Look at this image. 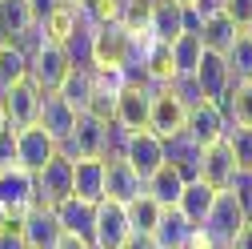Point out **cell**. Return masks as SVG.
Instances as JSON below:
<instances>
[{
	"instance_id": "4dcf8cb0",
	"label": "cell",
	"mask_w": 252,
	"mask_h": 249,
	"mask_svg": "<svg viewBox=\"0 0 252 249\" xmlns=\"http://www.w3.org/2000/svg\"><path fill=\"white\" fill-rule=\"evenodd\" d=\"M124 213H128V225H132V233L152 237V229H156V217H160V205H156L148 193H140L136 201H128V205H124Z\"/></svg>"
},
{
	"instance_id": "cb8c5ba5",
	"label": "cell",
	"mask_w": 252,
	"mask_h": 249,
	"mask_svg": "<svg viewBox=\"0 0 252 249\" xmlns=\"http://www.w3.org/2000/svg\"><path fill=\"white\" fill-rule=\"evenodd\" d=\"M196 225L188 221V217L176 209V205H168V209H160V217H156V229H152V241L160 245V249H180L184 241H188V233H192Z\"/></svg>"
},
{
	"instance_id": "ffe728a7",
	"label": "cell",
	"mask_w": 252,
	"mask_h": 249,
	"mask_svg": "<svg viewBox=\"0 0 252 249\" xmlns=\"http://www.w3.org/2000/svg\"><path fill=\"white\" fill-rule=\"evenodd\" d=\"M72 197H84L92 205L104 197V161L100 157L72 161Z\"/></svg>"
},
{
	"instance_id": "d4e9b609",
	"label": "cell",
	"mask_w": 252,
	"mask_h": 249,
	"mask_svg": "<svg viewBox=\"0 0 252 249\" xmlns=\"http://www.w3.org/2000/svg\"><path fill=\"white\" fill-rule=\"evenodd\" d=\"M212 201H216V189L208 181H200V177H192V181H184V193H180V201H176V209L192 221L196 229H200V221L208 217V209H212Z\"/></svg>"
},
{
	"instance_id": "b9f144b4",
	"label": "cell",
	"mask_w": 252,
	"mask_h": 249,
	"mask_svg": "<svg viewBox=\"0 0 252 249\" xmlns=\"http://www.w3.org/2000/svg\"><path fill=\"white\" fill-rule=\"evenodd\" d=\"M244 213H248V221H252V197H248V205H244Z\"/></svg>"
},
{
	"instance_id": "4fadbf2b",
	"label": "cell",
	"mask_w": 252,
	"mask_h": 249,
	"mask_svg": "<svg viewBox=\"0 0 252 249\" xmlns=\"http://www.w3.org/2000/svg\"><path fill=\"white\" fill-rule=\"evenodd\" d=\"M184 117H188V105L176 97V92L168 88V84H160L152 92V109H148V129L156 133V137H172V133H180L184 129Z\"/></svg>"
},
{
	"instance_id": "4316f807",
	"label": "cell",
	"mask_w": 252,
	"mask_h": 249,
	"mask_svg": "<svg viewBox=\"0 0 252 249\" xmlns=\"http://www.w3.org/2000/svg\"><path fill=\"white\" fill-rule=\"evenodd\" d=\"M204 56V44L196 33H180L176 41H168V60H172V73L176 77H192V69L200 65Z\"/></svg>"
},
{
	"instance_id": "9c48e42d",
	"label": "cell",
	"mask_w": 252,
	"mask_h": 249,
	"mask_svg": "<svg viewBox=\"0 0 252 249\" xmlns=\"http://www.w3.org/2000/svg\"><path fill=\"white\" fill-rule=\"evenodd\" d=\"M12 141H16V165L28 169V173H36L44 161H52L56 153H60V145L40 129L36 121L24 124V129H12Z\"/></svg>"
},
{
	"instance_id": "836d02e7",
	"label": "cell",
	"mask_w": 252,
	"mask_h": 249,
	"mask_svg": "<svg viewBox=\"0 0 252 249\" xmlns=\"http://www.w3.org/2000/svg\"><path fill=\"white\" fill-rule=\"evenodd\" d=\"M220 12H224L240 33H252V0H224V8H220Z\"/></svg>"
},
{
	"instance_id": "484cf974",
	"label": "cell",
	"mask_w": 252,
	"mask_h": 249,
	"mask_svg": "<svg viewBox=\"0 0 252 249\" xmlns=\"http://www.w3.org/2000/svg\"><path fill=\"white\" fill-rule=\"evenodd\" d=\"M196 37H200V44H204L208 52H228L232 41L240 37V28H236L224 12H208V16L200 20V33H196Z\"/></svg>"
},
{
	"instance_id": "277c9868",
	"label": "cell",
	"mask_w": 252,
	"mask_h": 249,
	"mask_svg": "<svg viewBox=\"0 0 252 249\" xmlns=\"http://www.w3.org/2000/svg\"><path fill=\"white\" fill-rule=\"evenodd\" d=\"M32 205H36L32 173L20 169V165L0 169V221H20Z\"/></svg>"
},
{
	"instance_id": "9a60e30c",
	"label": "cell",
	"mask_w": 252,
	"mask_h": 249,
	"mask_svg": "<svg viewBox=\"0 0 252 249\" xmlns=\"http://www.w3.org/2000/svg\"><path fill=\"white\" fill-rule=\"evenodd\" d=\"M4 101V117H8V129H24V124L36 121V105H40V88L32 81H16L0 92Z\"/></svg>"
},
{
	"instance_id": "8992f818",
	"label": "cell",
	"mask_w": 252,
	"mask_h": 249,
	"mask_svg": "<svg viewBox=\"0 0 252 249\" xmlns=\"http://www.w3.org/2000/svg\"><path fill=\"white\" fill-rule=\"evenodd\" d=\"M32 185H36V205H60L64 197H72V157L56 153L32 173Z\"/></svg>"
},
{
	"instance_id": "603a6c76",
	"label": "cell",
	"mask_w": 252,
	"mask_h": 249,
	"mask_svg": "<svg viewBox=\"0 0 252 249\" xmlns=\"http://www.w3.org/2000/svg\"><path fill=\"white\" fill-rule=\"evenodd\" d=\"M144 193L156 201V205H160V209H168V205H176L180 201V193H184V173L176 169V165H160V169H156L148 181H144Z\"/></svg>"
},
{
	"instance_id": "d590c367",
	"label": "cell",
	"mask_w": 252,
	"mask_h": 249,
	"mask_svg": "<svg viewBox=\"0 0 252 249\" xmlns=\"http://www.w3.org/2000/svg\"><path fill=\"white\" fill-rule=\"evenodd\" d=\"M8 165H16V141H12V129L0 133V169H8Z\"/></svg>"
},
{
	"instance_id": "d6986e66",
	"label": "cell",
	"mask_w": 252,
	"mask_h": 249,
	"mask_svg": "<svg viewBox=\"0 0 252 249\" xmlns=\"http://www.w3.org/2000/svg\"><path fill=\"white\" fill-rule=\"evenodd\" d=\"M56 209V221H60V229L64 233H72V237H92V217H96V205L92 201H84V197H64L60 205H52Z\"/></svg>"
},
{
	"instance_id": "7a4b0ae2",
	"label": "cell",
	"mask_w": 252,
	"mask_h": 249,
	"mask_svg": "<svg viewBox=\"0 0 252 249\" xmlns=\"http://www.w3.org/2000/svg\"><path fill=\"white\" fill-rule=\"evenodd\" d=\"M244 221H248V213H244L240 197H236L232 189H216V201H212L208 217L200 221V229H204V237H208L216 249H228Z\"/></svg>"
},
{
	"instance_id": "2e32d148",
	"label": "cell",
	"mask_w": 252,
	"mask_h": 249,
	"mask_svg": "<svg viewBox=\"0 0 252 249\" xmlns=\"http://www.w3.org/2000/svg\"><path fill=\"white\" fill-rule=\"evenodd\" d=\"M36 124L60 145L68 133H72V124H76V109H68V101L60 97V92H40V105H36Z\"/></svg>"
},
{
	"instance_id": "44dd1931",
	"label": "cell",
	"mask_w": 252,
	"mask_h": 249,
	"mask_svg": "<svg viewBox=\"0 0 252 249\" xmlns=\"http://www.w3.org/2000/svg\"><path fill=\"white\" fill-rule=\"evenodd\" d=\"M148 33L164 44L184 33V4L180 0H156L152 12H148Z\"/></svg>"
},
{
	"instance_id": "ac0fdd59",
	"label": "cell",
	"mask_w": 252,
	"mask_h": 249,
	"mask_svg": "<svg viewBox=\"0 0 252 249\" xmlns=\"http://www.w3.org/2000/svg\"><path fill=\"white\" fill-rule=\"evenodd\" d=\"M232 173H236V157H232L228 141H216V145L200 149V181H208L212 189H228Z\"/></svg>"
},
{
	"instance_id": "e575fe53",
	"label": "cell",
	"mask_w": 252,
	"mask_h": 249,
	"mask_svg": "<svg viewBox=\"0 0 252 249\" xmlns=\"http://www.w3.org/2000/svg\"><path fill=\"white\" fill-rule=\"evenodd\" d=\"M0 249H28L16 221H0Z\"/></svg>"
},
{
	"instance_id": "ba28073f",
	"label": "cell",
	"mask_w": 252,
	"mask_h": 249,
	"mask_svg": "<svg viewBox=\"0 0 252 249\" xmlns=\"http://www.w3.org/2000/svg\"><path fill=\"white\" fill-rule=\"evenodd\" d=\"M232 69H228V60H224V52H208L204 48V56H200V65L192 69V84H196V92H200V101H224L228 97V88H232Z\"/></svg>"
},
{
	"instance_id": "60d3db41",
	"label": "cell",
	"mask_w": 252,
	"mask_h": 249,
	"mask_svg": "<svg viewBox=\"0 0 252 249\" xmlns=\"http://www.w3.org/2000/svg\"><path fill=\"white\" fill-rule=\"evenodd\" d=\"M0 133H8V117H4V101H0Z\"/></svg>"
},
{
	"instance_id": "83f0119b",
	"label": "cell",
	"mask_w": 252,
	"mask_h": 249,
	"mask_svg": "<svg viewBox=\"0 0 252 249\" xmlns=\"http://www.w3.org/2000/svg\"><path fill=\"white\" fill-rule=\"evenodd\" d=\"M60 97L68 101L76 113H92V69H68V77L60 81Z\"/></svg>"
},
{
	"instance_id": "7402d4cb",
	"label": "cell",
	"mask_w": 252,
	"mask_h": 249,
	"mask_svg": "<svg viewBox=\"0 0 252 249\" xmlns=\"http://www.w3.org/2000/svg\"><path fill=\"white\" fill-rule=\"evenodd\" d=\"M164 161L176 165V169L184 173V181H192V177H200V145L180 129V133H172V137L164 141Z\"/></svg>"
},
{
	"instance_id": "f1b7e54d",
	"label": "cell",
	"mask_w": 252,
	"mask_h": 249,
	"mask_svg": "<svg viewBox=\"0 0 252 249\" xmlns=\"http://www.w3.org/2000/svg\"><path fill=\"white\" fill-rule=\"evenodd\" d=\"M228 124H240V129H252V81H232L228 97L220 101Z\"/></svg>"
},
{
	"instance_id": "74e56055",
	"label": "cell",
	"mask_w": 252,
	"mask_h": 249,
	"mask_svg": "<svg viewBox=\"0 0 252 249\" xmlns=\"http://www.w3.org/2000/svg\"><path fill=\"white\" fill-rule=\"evenodd\" d=\"M228 249H252V221H244V225H240V233L232 237V245H228Z\"/></svg>"
},
{
	"instance_id": "5bb4252c",
	"label": "cell",
	"mask_w": 252,
	"mask_h": 249,
	"mask_svg": "<svg viewBox=\"0 0 252 249\" xmlns=\"http://www.w3.org/2000/svg\"><path fill=\"white\" fill-rule=\"evenodd\" d=\"M144 193V181L140 173L124 161V157H108L104 161V197L100 201H116V205H128Z\"/></svg>"
},
{
	"instance_id": "3957f363",
	"label": "cell",
	"mask_w": 252,
	"mask_h": 249,
	"mask_svg": "<svg viewBox=\"0 0 252 249\" xmlns=\"http://www.w3.org/2000/svg\"><path fill=\"white\" fill-rule=\"evenodd\" d=\"M152 92L156 84H148L144 77L128 81L120 92H116V101H112V124H120L124 133H136V129H148V109H152Z\"/></svg>"
},
{
	"instance_id": "e0dca14e",
	"label": "cell",
	"mask_w": 252,
	"mask_h": 249,
	"mask_svg": "<svg viewBox=\"0 0 252 249\" xmlns=\"http://www.w3.org/2000/svg\"><path fill=\"white\" fill-rule=\"evenodd\" d=\"M28 33H36L32 0H0V41L24 44Z\"/></svg>"
},
{
	"instance_id": "f546056e",
	"label": "cell",
	"mask_w": 252,
	"mask_h": 249,
	"mask_svg": "<svg viewBox=\"0 0 252 249\" xmlns=\"http://www.w3.org/2000/svg\"><path fill=\"white\" fill-rule=\"evenodd\" d=\"M16 81H28V48L12 44V41H0V92Z\"/></svg>"
},
{
	"instance_id": "8d00e7d4",
	"label": "cell",
	"mask_w": 252,
	"mask_h": 249,
	"mask_svg": "<svg viewBox=\"0 0 252 249\" xmlns=\"http://www.w3.org/2000/svg\"><path fill=\"white\" fill-rule=\"evenodd\" d=\"M180 249H216V245L204 237V229H192V233H188V241H184Z\"/></svg>"
},
{
	"instance_id": "5b68a950",
	"label": "cell",
	"mask_w": 252,
	"mask_h": 249,
	"mask_svg": "<svg viewBox=\"0 0 252 249\" xmlns=\"http://www.w3.org/2000/svg\"><path fill=\"white\" fill-rule=\"evenodd\" d=\"M104 129H108L104 117H96V113H76L72 133L60 141V153H64V157H72V161L100 157V153H104Z\"/></svg>"
},
{
	"instance_id": "ab89813d",
	"label": "cell",
	"mask_w": 252,
	"mask_h": 249,
	"mask_svg": "<svg viewBox=\"0 0 252 249\" xmlns=\"http://www.w3.org/2000/svg\"><path fill=\"white\" fill-rule=\"evenodd\" d=\"M56 249H92V241H84V237H72V233H64Z\"/></svg>"
},
{
	"instance_id": "6da1fadb",
	"label": "cell",
	"mask_w": 252,
	"mask_h": 249,
	"mask_svg": "<svg viewBox=\"0 0 252 249\" xmlns=\"http://www.w3.org/2000/svg\"><path fill=\"white\" fill-rule=\"evenodd\" d=\"M68 56H64V48H60V41H52V37H44L40 28H36V44L28 48V81H32L40 92H56L60 88V81L68 77Z\"/></svg>"
},
{
	"instance_id": "7c38bea8",
	"label": "cell",
	"mask_w": 252,
	"mask_h": 249,
	"mask_svg": "<svg viewBox=\"0 0 252 249\" xmlns=\"http://www.w3.org/2000/svg\"><path fill=\"white\" fill-rule=\"evenodd\" d=\"M184 133L192 137L200 149L204 145H216V141H224V133H228V117H224V109H220L216 101H200V105L188 109Z\"/></svg>"
},
{
	"instance_id": "52a82bcc",
	"label": "cell",
	"mask_w": 252,
	"mask_h": 249,
	"mask_svg": "<svg viewBox=\"0 0 252 249\" xmlns=\"http://www.w3.org/2000/svg\"><path fill=\"white\" fill-rule=\"evenodd\" d=\"M132 237L128 213L116 201H96V217H92V249H120L124 241Z\"/></svg>"
},
{
	"instance_id": "8fae6325",
	"label": "cell",
	"mask_w": 252,
	"mask_h": 249,
	"mask_svg": "<svg viewBox=\"0 0 252 249\" xmlns=\"http://www.w3.org/2000/svg\"><path fill=\"white\" fill-rule=\"evenodd\" d=\"M16 225H20V237H24L28 249H56L60 237H64V229H60L52 205H32Z\"/></svg>"
},
{
	"instance_id": "30bf717a",
	"label": "cell",
	"mask_w": 252,
	"mask_h": 249,
	"mask_svg": "<svg viewBox=\"0 0 252 249\" xmlns=\"http://www.w3.org/2000/svg\"><path fill=\"white\" fill-rule=\"evenodd\" d=\"M120 157L140 173V181H148L156 169L164 165V137H156L152 129H136V133H128V141H124V153H120Z\"/></svg>"
},
{
	"instance_id": "1f68e13d",
	"label": "cell",
	"mask_w": 252,
	"mask_h": 249,
	"mask_svg": "<svg viewBox=\"0 0 252 249\" xmlns=\"http://www.w3.org/2000/svg\"><path fill=\"white\" fill-rule=\"evenodd\" d=\"M224 60H228L236 81H252V33H240L232 41V48L224 52Z\"/></svg>"
},
{
	"instance_id": "d6a6232c",
	"label": "cell",
	"mask_w": 252,
	"mask_h": 249,
	"mask_svg": "<svg viewBox=\"0 0 252 249\" xmlns=\"http://www.w3.org/2000/svg\"><path fill=\"white\" fill-rule=\"evenodd\" d=\"M232 157H236V169H252V129H240V124H228L224 133Z\"/></svg>"
},
{
	"instance_id": "f35d334b",
	"label": "cell",
	"mask_w": 252,
	"mask_h": 249,
	"mask_svg": "<svg viewBox=\"0 0 252 249\" xmlns=\"http://www.w3.org/2000/svg\"><path fill=\"white\" fill-rule=\"evenodd\" d=\"M120 249H160V245H156L152 237H144V233H132V237H128V241H124Z\"/></svg>"
}]
</instances>
